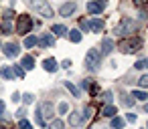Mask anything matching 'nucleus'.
I'll return each instance as SVG.
<instances>
[{
    "label": "nucleus",
    "mask_w": 148,
    "mask_h": 129,
    "mask_svg": "<svg viewBox=\"0 0 148 129\" xmlns=\"http://www.w3.org/2000/svg\"><path fill=\"white\" fill-rule=\"evenodd\" d=\"M144 109H146V111H148V103H146V105H144Z\"/></svg>",
    "instance_id": "nucleus-41"
},
{
    "label": "nucleus",
    "mask_w": 148,
    "mask_h": 129,
    "mask_svg": "<svg viewBox=\"0 0 148 129\" xmlns=\"http://www.w3.org/2000/svg\"><path fill=\"white\" fill-rule=\"evenodd\" d=\"M138 85H140V87H148V75H144V77H140V81H138Z\"/></svg>",
    "instance_id": "nucleus-30"
},
{
    "label": "nucleus",
    "mask_w": 148,
    "mask_h": 129,
    "mask_svg": "<svg viewBox=\"0 0 148 129\" xmlns=\"http://www.w3.org/2000/svg\"><path fill=\"white\" fill-rule=\"evenodd\" d=\"M67 109H69L67 103H61V105H59V113H67Z\"/></svg>",
    "instance_id": "nucleus-36"
},
{
    "label": "nucleus",
    "mask_w": 148,
    "mask_h": 129,
    "mask_svg": "<svg viewBox=\"0 0 148 129\" xmlns=\"http://www.w3.org/2000/svg\"><path fill=\"white\" fill-rule=\"evenodd\" d=\"M67 32H69V41H71V43H79V41H81V32H79L77 28L67 30Z\"/></svg>",
    "instance_id": "nucleus-17"
},
{
    "label": "nucleus",
    "mask_w": 148,
    "mask_h": 129,
    "mask_svg": "<svg viewBox=\"0 0 148 129\" xmlns=\"http://www.w3.org/2000/svg\"><path fill=\"white\" fill-rule=\"evenodd\" d=\"M99 63H101V55H99V51H95V49H91V51H87V55H85V67L89 69V71H99Z\"/></svg>",
    "instance_id": "nucleus-2"
},
{
    "label": "nucleus",
    "mask_w": 148,
    "mask_h": 129,
    "mask_svg": "<svg viewBox=\"0 0 148 129\" xmlns=\"http://www.w3.org/2000/svg\"><path fill=\"white\" fill-rule=\"evenodd\" d=\"M51 32H53V36H61V34H65V32H67V28H65L63 24H53Z\"/></svg>",
    "instance_id": "nucleus-16"
},
{
    "label": "nucleus",
    "mask_w": 148,
    "mask_h": 129,
    "mask_svg": "<svg viewBox=\"0 0 148 129\" xmlns=\"http://www.w3.org/2000/svg\"><path fill=\"white\" fill-rule=\"evenodd\" d=\"M33 67H35V59H33L31 55L23 57V69H25V71H31Z\"/></svg>",
    "instance_id": "nucleus-14"
},
{
    "label": "nucleus",
    "mask_w": 148,
    "mask_h": 129,
    "mask_svg": "<svg viewBox=\"0 0 148 129\" xmlns=\"http://www.w3.org/2000/svg\"><path fill=\"white\" fill-rule=\"evenodd\" d=\"M4 18H6V20H12V18H14V12H12V10H6V12H4Z\"/></svg>",
    "instance_id": "nucleus-35"
},
{
    "label": "nucleus",
    "mask_w": 148,
    "mask_h": 129,
    "mask_svg": "<svg viewBox=\"0 0 148 129\" xmlns=\"http://www.w3.org/2000/svg\"><path fill=\"white\" fill-rule=\"evenodd\" d=\"M29 6H31V8H35L39 14H43V16H47V18H51V16H53V8L49 6L47 0H29Z\"/></svg>",
    "instance_id": "nucleus-3"
},
{
    "label": "nucleus",
    "mask_w": 148,
    "mask_h": 129,
    "mask_svg": "<svg viewBox=\"0 0 148 129\" xmlns=\"http://www.w3.org/2000/svg\"><path fill=\"white\" fill-rule=\"evenodd\" d=\"M122 103H124L126 107H130V105L134 103V99H128V97H124V99H122Z\"/></svg>",
    "instance_id": "nucleus-37"
},
{
    "label": "nucleus",
    "mask_w": 148,
    "mask_h": 129,
    "mask_svg": "<svg viewBox=\"0 0 148 129\" xmlns=\"http://www.w3.org/2000/svg\"><path fill=\"white\" fill-rule=\"evenodd\" d=\"M142 47V43H140V38H136V36H132V38H128V41H122L120 43V51L122 53H134V51H138Z\"/></svg>",
    "instance_id": "nucleus-4"
},
{
    "label": "nucleus",
    "mask_w": 148,
    "mask_h": 129,
    "mask_svg": "<svg viewBox=\"0 0 148 129\" xmlns=\"http://www.w3.org/2000/svg\"><path fill=\"white\" fill-rule=\"evenodd\" d=\"M75 8H77L75 2H65V4L59 8V14H61V16H71V14L75 12Z\"/></svg>",
    "instance_id": "nucleus-9"
},
{
    "label": "nucleus",
    "mask_w": 148,
    "mask_h": 129,
    "mask_svg": "<svg viewBox=\"0 0 148 129\" xmlns=\"http://www.w3.org/2000/svg\"><path fill=\"white\" fill-rule=\"evenodd\" d=\"M25 115H27V109H25V107H21V109L16 111V117H18V119H25Z\"/></svg>",
    "instance_id": "nucleus-31"
},
{
    "label": "nucleus",
    "mask_w": 148,
    "mask_h": 129,
    "mask_svg": "<svg viewBox=\"0 0 148 129\" xmlns=\"http://www.w3.org/2000/svg\"><path fill=\"white\" fill-rule=\"evenodd\" d=\"M31 28H33L31 16H29V14H23V16L18 18V22H16V32H18V34H27V32H31Z\"/></svg>",
    "instance_id": "nucleus-5"
},
{
    "label": "nucleus",
    "mask_w": 148,
    "mask_h": 129,
    "mask_svg": "<svg viewBox=\"0 0 148 129\" xmlns=\"http://www.w3.org/2000/svg\"><path fill=\"white\" fill-rule=\"evenodd\" d=\"M18 129H31V123H29L27 119H21V123H18Z\"/></svg>",
    "instance_id": "nucleus-27"
},
{
    "label": "nucleus",
    "mask_w": 148,
    "mask_h": 129,
    "mask_svg": "<svg viewBox=\"0 0 148 129\" xmlns=\"http://www.w3.org/2000/svg\"><path fill=\"white\" fill-rule=\"evenodd\" d=\"M124 125H126V121H124L122 117H114V119H112V127H114V129H124Z\"/></svg>",
    "instance_id": "nucleus-18"
},
{
    "label": "nucleus",
    "mask_w": 148,
    "mask_h": 129,
    "mask_svg": "<svg viewBox=\"0 0 148 129\" xmlns=\"http://www.w3.org/2000/svg\"><path fill=\"white\" fill-rule=\"evenodd\" d=\"M134 67H136V69H146V67H148V61H146V59H142V61H138Z\"/></svg>",
    "instance_id": "nucleus-26"
},
{
    "label": "nucleus",
    "mask_w": 148,
    "mask_h": 129,
    "mask_svg": "<svg viewBox=\"0 0 148 129\" xmlns=\"http://www.w3.org/2000/svg\"><path fill=\"white\" fill-rule=\"evenodd\" d=\"M79 121H81V117H79L77 113H71V115H69V125H71V127H77Z\"/></svg>",
    "instance_id": "nucleus-20"
},
{
    "label": "nucleus",
    "mask_w": 148,
    "mask_h": 129,
    "mask_svg": "<svg viewBox=\"0 0 148 129\" xmlns=\"http://www.w3.org/2000/svg\"><path fill=\"white\" fill-rule=\"evenodd\" d=\"M89 28H91V30H95V32H101V30H103V20H99V18L89 20Z\"/></svg>",
    "instance_id": "nucleus-13"
},
{
    "label": "nucleus",
    "mask_w": 148,
    "mask_h": 129,
    "mask_svg": "<svg viewBox=\"0 0 148 129\" xmlns=\"http://www.w3.org/2000/svg\"><path fill=\"white\" fill-rule=\"evenodd\" d=\"M134 2H136L138 6H144V4H148V0H134Z\"/></svg>",
    "instance_id": "nucleus-39"
},
{
    "label": "nucleus",
    "mask_w": 148,
    "mask_h": 129,
    "mask_svg": "<svg viewBox=\"0 0 148 129\" xmlns=\"http://www.w3.org/2000/svg\"><path fill=\"white\" fill-rule=\"evenodd\" d=\"M0 77L6 79V81H10V79L14 77V71H12L10 67H2V69H0Z\"/></svg>",
    "instance_id": "nucleus-15"
},
{
    "label": "nucleus",
    "mask_w": 148,
    "mask_h": 129,
    "mask_svg": "<svg viewBox=\"0 0 148 129\" xmlns=\"http://www.w3.org/2000/svg\"><path fill=\"white\" fill-rule=\"evenodd\" d=\"M106 8V0H93V2H87V12L89 14H99Z\"/></svg>",
    "instance_id": "nucleus-7"
},
{
    "label": "nucleus",
    "mask_w": 148,
    "mask_h": 129,
    "mask_svg": "<svg viewBox=\"0 0 148 129\" xmlns=\"http://www.w3.org/2000/svg\"><path fill=\"white\" fill-rule=\"evenodd\" d=\"M112 51H114V41L112 38H103L101 41V53L103 55H110Z\"/></svg>",
    "instance_id": "nucleus-10"
},
{
    "label": "nucleus",
    "mask_w": 148,
    "mask_h": 129,
    "mask_svg": "<svg viewBox=\"0 0 148 129\" xmlns=\"http://www.w3.org/2000/svg\"><path fill=\"white\" fill-rule=\"evenodd\" d=\"M132 97H134V99H138V101H146V99H148V95H146L144 91H134V93H132Z\"/></svg>",
    "instance_id": "nucleus-21"
},
{
    "label": "nucleus",
    "mask_w": 148,
    "mask_h": 129,
    "mask_svg": "<svg viewBox=\"0 0 148 129\" xmlns=\"http://www.w3.org/2000/svg\"><path fill=\"white\" fill-rule=\"evenodd\" d=\"M81 30H85V32L91 30V28H89V20H81Z\"/></svg>",
    "instance_id": "nucleus-32"
},
{
    "label": "nucleus",
    "mask_w": 148,
    "mask_h": 129,
    "mask_svg": "<svg viewBox=\"0 0 148 129\" xmlns=\"http://www.w3.org/2000/svg\"><path fill=\"white\" fill-rule=\"evenodd\" d=\"M126 119H128L130 123H134V121H136V115H134V113H128V117H126Z\"/></svg>",
    "instance_id": "nucleus-38"
},
{
    "label": "nucleus",
    "mask_w": 148,
    "mask_h": 129,
    "mask_svg": "<svg viewBox=\"0 0 148 129\" xmlns=\"http://www.w3.org/2000/svg\"><path fill=\"white\" fill-rule=\"evenodd\" d=\"M132 32H136V20H132V18H122L120 20V24L116 26V34L120 36H126V34H132Z\"/></svg>",
    "instance_id": "nucleus-1"
},
{
    "label": "nucleus",
    "mask_w": 148,
    "mask_h": 129,
    "mask_svg": "<svg viewBox=\"0 0 148 129\" xmlns=\"http://www.w3.org/2000/svg\"><path fill=\"white\" fill-rule=\"evenodd\" d=\"M65 85H67V89H69V91H71V93H73V95H75V97H79V91H77V89H75V87H73V85H71V83H69V81H67V83H65Z\"/></svg>",
    "instance_id": "nucleus-29"
},
{
    "label": "nucleus",
    "mask_w": 148,
    "mask_h": 129,
    "mask_svg": "<svg viewBox=\"0 0 148 129\" xmlns=\"http://www.w3.org/2000/svg\"><path fill=\"white\" fill-rule=\"evenodd\" d=\"M23 97H25V103H33V101H35V97H33L31 93H25Z\"/></svg>",
    "instance_id": "nucleus-34"
},
{
    "label": "nucleus",
    "mask_w": 148,
    "mask_h": 129,
    "mask_svg": "<svg viewBox=\"0 0 148 129\" xmlns=\"http://www.w3.org/2000/svg\"><path fill=\"white\" fill-rule=\"evenodd\" d=\"M0 129H4V127H0Z\"/></svg>",
    "instance_id": "nucleus-42"
},
{
    "label": "nucleus",
    "mask_w": 148,
    "mask_h": 129,
    "mask_svg": "<svg viewBox=\"0 0 148 129\" xmlns=\"http://www.w3.org/2000/svg\"><path fill=\"white\" fill-rule=\"evenodd\" d=\"M2 51H4V55H6V57H10V59L18 57V53H21L18 45H14V43H8V45H4V47H2Z\"/></svg>",
    "instance_id": "nucleus-8"
},
{
    "label": "nucleus",
    "mask_w": 148,
    "mask_h": 129,
    "mask_svg": "<svg viewBox=\"0 0 148 129\" xmlns=\"http://www.w3.org/2000/svg\"><path fill=\"white\" fill-rule=\"evenodd\" d=\"M43 69H45L47 73H53V71H57V61H55V59H47V61L43 63Z\"/></svg>",
    "instance_id": "nucleus-12"
},
{
    "label": "nucleus",
    "mask_w": 148,
    "mask_h": 129,
    "mask_svg": "<svg viewBox=\"0 0 148 129\" xmlns=\"http://www.w3.org/2000/svg\"><path fill=\"white\" fill-rule=\"evenodd\" d=\"M101 115H103V117H114V115H116V107H112V105L103 107V109H101Z\"/></svg>",
    "instance_id": "nucleus-19"
},
{
    "label": "nucleus",
    "mask_w": 148,
    "mask_h": 129,
    "mask_svg": "<svg viewBox=\"0 0 148 129\" xmlns=\"http://www.w3.org/2000/svg\"><path fill=\"white\" fill-rule=\"evenodd\" d=\"M49 129H63V121H61V119L51 121V123H49Z\"/></svg>",
    "instance_id": "nucleus-23"
},
{
    "label": "nucleus",
    "mask_w": 148,
    "mask_h": 129,
    "mask_svg": "<svg viewBox=\"0 0 148 129\" xmlns=\"http://www.w3.org/2000/svg\"><path fill=\"white\" fill-rule=\"evenodd\" d=\"M12 71H14V75H16V77H25V73H27V71H25L23 67H18V65H14V67H12Z\"/></svg>",
    "instance_id": "nucleus-24"
},
{
    "label": "nucleus",
    "mask_w": 148,
    "mask_h": 129,
    "mask_svg": "<svg viewBox=\"0 0 148 129\" xmlns=\"http://www.w3.org/2000/svg\"><path fill=\"white\" fill-rule=\"evenodd\" d=\"M101 97H103V99H106V103H112V99H114V97H112V93H110V91H106V93H103V95H101Z\"/></svg>",
    "instance_id": "nucleus-33"
},
{
    "label": "nucleus",
    "mask_w": 148,
    "mask_h": 129,
    "mask_svg": "<svg viewBox=\"0 0 148 129\" xmlns=\"http://www.w3.org/2000/svg\"><path fill=\"white\" fill-rule=\"evenodd\" d=\"M37 45V36H27L25 38V47L27 49H31V47H35Z\"/></svg>",
    "instance_id": "nucleus-22"
},
{
    "label": "nucleus",
    "mask_w": 148,
    "mask_h": 129,
    "mask_svg": "<svg viewBox=\"0 0 148 129\" xmlns=\"http://www.w3.org/2000/svg\"><path fill=\"white\" fill-rule=\"evenodd\" d=\"M91 113H93V109H91V107H85V109H83V121H87V119L91 117Z\"/></svg>",
    "instance_id": "nucleus-25"
},
{
    "label": "nucleus",
    "mask_w": 148,
    "mask_h": 129,
    "mask_svg": "<svg viewBox=\"0 0 148 129\" xmlns=\"http://www.w3.org/2000/svg\"><path fill=\"white\" fill-rule=\"evenodd\" d=\"M10 30H12V24H10V22H4V24H2V32L10 34Z\"/></svg>",
    "instance_id": "nucleus-28"
},
{
    "label": "nucleus",
    "mask_w": 148,
    "mask_h": 129,
    "mask_svg": "<svg viewBox=\"0 0 148 129\" xmlns=\"http://www.w3.org/2000/svg\"><path fill=\"white\" fill-rule=\"evenodd\" d=\"M0 115H4V101H0Z\"/></svg>",
    "instance_id": "nucleus-40"
},
{
    "label": "nucleus",
    "mask_w": 148,
    "mask_h": 129,
    "mask_svg": "<svg viewBox=\"0 0 148 129\" xmlns=\"http://www.w3.org/2000/svg\"><path fill=\"white\" fill-rule=\"evenodd\" d=\"M53 111H55V107H53L51 103H45V105L41 107V115H43V119H45V117H53V115H55Z\"/></svg>",
    "instance_id": "nucleus-11"
},
{
    "label": "nucleus",
    "mask_w": 148,
    "mask_h": 129,
    "mask_svg": "<svg viewBox=\"0 0 148 129\" xmlns=\"http://www.w3.org/2000/svg\"><path fill=\"white\" fill-rule=\"evenodd\" d=\"M37 45H39L41 49H49V47L55 45V36H53L51 32H45V34H41V36L37 38Z\"/></svg>",
    "instance_id": "nucleus-6"
}]
</instances>
